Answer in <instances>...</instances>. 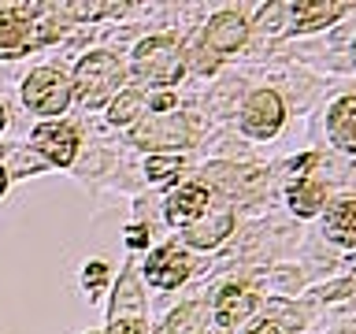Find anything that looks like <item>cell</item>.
Masks as SVG:
<instances>
[{"label": "cell", "mask_w": 356, "mask_h": 334, "mask_svg": "<svg viewBox=\"0 0 356 334\" xmlns=\"http://www.w3.org/2000/svg\"><path fill=\"white\" fill-rule=\"evenodd\" d=\"M63 30H67L63 4H49V0H44V11L33 19L0 15V60H19L22 52L56 41Z\"/></svg>", "instance_id": "cell-1"}, {"label": "cell", "mask_w": 356, "mask_h": 334, "mask_svg": "<svg viewBox=\"0 0 356 334\" xmlns=\"http://www.w3.org/2000/svg\"><path fill=\"white\" fill-rule=\"evenodd\" d=\"M119 86H122V63L111 52H89L78 60L71 89L86 108H100Z\"/></svg>", "instance_id": "cell-2"}, {"label": "cell", "mask_w": 356, "mask_h": 334, "mask_svg": "<svg viewBox=\"0 0 356 334\" xmlns=\"http://www.w3.org/2000/svg\"><path fill=\"white\" fill-rule=\"evenodd\" d=\"M182 71H186V52L167 33L141 41L138 52H134V74L149 86H175Z\"/></svg>", "instance_id": "cell-3"}, {"label": "cell", "mask_w": 356, "mask_h": 334, "mask_svg": "<svg viewBox=\"0 0 356 334\" xmlns=\"http://www.w3.org/2000/svg\"><path fill=\"white\" fill-rule=\"evenodd\" d=\"M74 89L67 82L63 71H56V67H38V71L26 74V82H22V100H26L30 111H38V116H63L67 104H71Z\"/></svg>", "instance_id": "cell-4"}, {"label": "cell", "mask_w": 356, "mask_h": 334, "mask_svg": "<svg viewBox=\"0 0 356 334\" xmlns=\"http://www.w3.org/2000/svg\"><path fill=\"white\" fill-rule=\"evenodd\" d=\"M130 138H134V145H141V149L178 156V149L189 145V127H186V119L178 116V111H171V116H149L145 122L134 127Z\"/></svg>", "instance_id": "cell-5"}, {"label": "cell", "mask_w": 356, "mask_h": 334, "mask_svg": "<svg viewBox=\"0 0 356 334\" xmlns=\"http://www.w3.org/2000/svg\"><path fill=\"white\" fill-rule=\"evenodd\" d=\"M30 149L38 152L44 164L67 167L78 152V134H74L71 122H41L30 138Z\"/></svg>", "instance_id": "cell-6"}, {"label": "cell", "mask_w": 356, "mask_h": 334, "mask_svg": "<svg viewBox=\"0 0 356 334\" xmlns=\"http://www.w3.org/2000/svg\"><path fill=\"white\" fill-rule=\"evenodd\" d=\"M230 230H234V208L222 197H216L204 216H200L197 223H189V227L182 230V238L193 245V249H216V245L227 238Z\"/></svg>", "instance_id": "cell-7"}, {"label": "cell", "mask_w": 356, "mask_h": 334, "mask_svg": "<svg viewBox=\"0 0 356 334\" xmlns=\"http://www.w3.org/2000/svg\"><path fill=\"white\" fill-rule=\"evenodd\" d=\"M241 127L249 130L252 138H271V134L282 127V97H278L275 89H256V93L245 100Z\"/></svg>", "instance_id": "cell-8"}, {"label": "cell", "mask_w": 356, "mask_h": 334, "mask_svg": "<svg viewBox=\"0 0 356 334\" xmlns=\"http://www.w3.org/2000/svg\"><path fill=\"white\" fill-rule=\"evenodd\" d=\"M189 271H193V260L178 249V245H160L149 264H145V278L149 286H160V289H175L178 283H186Z\"/></svg>", "instance_id": "cell-9"}, {"label": "cell", "mask_w": 356, "mask_h": 334, "mask_svg": "<svg viewBox=\"0 0 356 334\" xmlns=\"http://www.w3.org/2000/svg\"><path fill=\"white\" fill-rule=\"evenodd\" d=\"M211 200H216V193H208V186H200V182L178 186L171 193V200H167V223H175V227L186 230L189 223H197L211 208Z\"/></svg>", "instance_id": "cell-10"}, {"label": "cell", "mask_w": 356, "mask_h": 334, "mask_svg": "<svg viewBox=\"0 0 356 334\" xmlns=\"http://www.w3.org/2000/svg\"><path fill=\"white\" fill-rule=\"evenodd\" d=\"M245 33H249V22H245L238 11H219V15H211L208 19V26H204V49L211 52H234V49H241L245 45Z\"/></svg>", "instance_id": "cell-11"}, {"label": "cell", "mask_w": 356, "mask_h": 334, "mask_svg": "<svg viewBox=\"0 0 356 334\" xmlns=\"http://www.w3.org/2000/svg\"><path fill=\"white\" fill-rule=\"evenodd\" d=\"M345 11H349V4H334V0H297V4H289V15H293L289 26L319 30V26H330L334 19H341Z\"/></svg>", "instance_id": "cell-12"}, {"label": "cell", "mask_w": 356, "mask_h": 334, "mask_svg": "<svg viewBox=\"0 0 356 334\" xmlns=\"http://www.w3.org/2000/svg\"><path fill=\"white\" fill-rule=\"evenodd\" d=\"M256 312V297L245 286H222L216 297V319L222 327H238Z\"/></svg>", "instance_id": "cell-13"}, {"label": "cell", "mask_w": 356, "mask_h": 334, "mask_svg": "<svg viewBox=\"0 0 356 334\" xmlns=\"http://www.w3.org/2000/svg\"><path fill=\"white\" fill-rule=\"evenodd\" d=\"M327 130L334 145L356 152V97H341L338 104L330 108V119H327Z\"/></svg>", "instance_id": "cell-14"}, {"label": "cell", "mask_w": 356, "mask_h": 334, "mask_svg": "<svg viewBox=\"0 0 356 334\" xmlns=\"http://www.w3.org/2000/svg\"><path fill=\"white\" fill-rule=\"evenodd\" d=\"M327 238L338 245H356V200L341 197L327 208Z\"/></svg>", "instance_id": "cell-15"}, {"label": "cell", "mask_w": 356, "mask_h": 334, "mask_svg": "<svg viewBox=\"0 0 356 334\" xmlns=\"http://www.w3.org/2000/svg\"><path fill=\"white\" fill-rule=\"evenodd\" d=\"M127 312H130V319H141V294H138V278L134 275L119 278V294L111 301V323L127 319Z\"/></svg>", "instance_id": "cell-16"}, {"label": "cell", "mask_w": 356, "mask_h": 334, "mask_svg": "<svg viewBox=\"0 0 356 334\" xmlns=\"http://www.w3.org/2000/svg\"><path fill=\"white\" fill-rule=\"evenodd\" d=\"M323 186L312 182V178H300V182L289 186V208L297 212V216H316L319 205H323Z\"/></svg>", "instance_id": "cell-17"}, {"label": "cell", "mask_w": 356, "mask_h": 334, "mask_svg": "<svg viewBox=\"0 0 356 334\" xmlns=\"http://www.w3.org/2000/svg\"><path fill=\"white\" fill-rule=\"evenodd\" d=\"M127 11V4H104V0H63V15L67 19H100V15H119Z\"/></svg>", "instance_id": "cell-18"}, {"label": "cell", "mask_w": 356, "mask_h": 334, "mask_svg": "<svg viewBox=\"0 0 356 334\" xmlns=\"http://www.w3.org/2000/svg\"><path fill=\"white\" fill-rule=\"evenodd\" d=\"M141 93H134V89H127V93H119L115 97V104H111V122L115 127H127V122L138 119V111H141Z\"/></svg>", "instance_id": "cell-19"}, {"label": "cell", "mask_w": 356, "mask_h": 334, "mask_svg": "<svg viewBox=\"0 0 356 334\" xmlns=\"http://www.w3.org/2000/svg\"><path fill=\"white\" fill-rule=\"evenodd\" d=\"M186 167L182 156H149V164H145V175L152 178V182H167V178H175L178 171Z\"/></svg>", "instance_id": "cell-20"}, {"label": "cell", "mask_w": 356, "mask_h": 334, "mask_svg": "<svg viewBox=\"0 0 356 334\" xmlns=\"http://www.w3.org/2000/svg\"><path fill=\"white\" fill-rule=\"evenodd\" d=\"M82 283L89 289V297H93V289H100L108 283V264L104 260H93V264H86V271H82Z\"/></svg>", "instance_id": "cell-21"}, {"label": "cell", "mask_w": 356, "mask_h": 334, "mask_svg": "<svg viewBox=\"0 0 356 334\" xmlns=\"http://www.w3.org/2000/svg\"><path fill=\"white\" fill-rule=\"evenodd\" d=\"M41 164H44V160H41L33 149H30V152H26V149H11V171H26V175H30V171H38ZM11 171H8V175H11Z\"/></svg>", "instance_id": "cell-22"}, {"label": "cell", "mask_w": 356, "mask_h": 334, "mask_svg": "<svg viewBox=\"0 0 356 334\" xmlns=\"http://www.w3.org/2000/svg\"><path fill=\"white\" fill-rule=\"evenodd\" d=\"M108 334H149V327H145V319H115Z\"/></svg>", "instance_id": "cell-23"}, {"label": "cell", "mask_w": 356, "mask_h": 334, "mask_svg": "<svg viewBox=\"0 0 356 334\" xmlns=\"http://www.w3.org/2000/svg\"><path fill=\"white\" fill-rule=\"evenodd\" d=\"M316 160H319L316 152H308V156H300V160H293V164L286 167V171H289V178H297V182H300V178H305V171H308V167H316Z\"/></svg>", "instance_id": "cell-24"}, {"label": "cell", "mask_w": 356, "mask_h": 334, "mask_svg": "<svg viewBox=\"0 0 356 334\" xmlns=\"http://www.w3.org/2000/svg\"><path fill=\"white\" fill-rule=\"evenodd\" d=\"M127 241L134 245V249L149 245V227H141V223H138V227H130V230H127Z\"/></svg>", "instance_id": "cell-25"}, {"label": "cell", "mask_w": 356, "mask_h": 334, "mask_svg": "<svg viewBox=\"0 0 356 334\" xmlns=\"http://www.w3.org/2000/svg\"><path fill=\"white\" fill-rule=\"evenodd\" d=\"M149 104H152V111H171L175 108V97L171 93H160V97H152Z\"/></svg>", "instance_id": "cell-26"}, {"label": "cell", "mask_w": 356, "mask_h": 334, "mask_svg": "<svg viewBox=\"0 0 356 334\" xmlns=\"http://www.w3.org/2000/svg\"><path fill=\"white\" fill-rule=\"evenodd\" d=\"M345 289H353V283H341V286H323L319 297H345Z\"/></svg>", "instance_id": "cell-27"}, {"label": "cell", "mask_w": 356, "mask_h": 334, "mask_svg": "<svg viewBox=\"0 0 356 334\" xmlns=\"http://www.w3.org/2000/svg\"><path fill=\"white\" fill-rule=\"evenodd\" d=\"M249 334H278V327L275 323H260V327H252Z\"/></svg>", "instance_id": "cell-28"}, {"label": "cell", "mask_w": 356, "mask_h": 334, "mask_svg": "<svg viewBox=\"0 0 356 334\" xmlns=\"http://www.w3.org/2000/svg\"><path fill=\"white\" fill-rule=\"evenodd\" d=\"M4 122H8V111H4V104H0V130H4Z\"/></svg>", "instance_id": "cell-29"}, {"label": "cell", "mask_w": 356, "mask_h": 334, "mask_svg": "<svg viewBox=\"0 0 356 334\" xmlns=\"http://www.w3.org/2000/svg\"><path fill=\"white\" fill-rule=\"evenodd\" d=\"M353 60H356V45H353Z\"/></svg>", "instance_id": "cell-30"}]
</instances>
